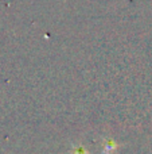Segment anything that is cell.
Segmentation results:
<instances>
[{"label":"cell","mask_w":152,"mask_h":154,"mask_svg":"<svg viewBox=\"0 0 152 154\" xmlns=\"http://www.w3.org/2000/svg\"><path fill=\"white\" fill-rule=\"evenodd\" d=\"M74 154H86V153H85V152H83V150H82V149H80V152H75Z\"/></svg>","instance_id":"1"}]
</instances>
